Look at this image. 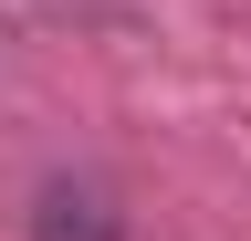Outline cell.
Masks as SVG:
<instances>
[{
  "mask_svg": "<svg viewBox=\"0 0 251 241\" xmlns=\"http://www.w3.org/2000/svg\"><path fill=\"white\" fill-rule=\"evenodd\" d=\"M31 241H115V210L94 189H42V210H31Z\"/></svg>",
  "mask_w": 251,
  "mask_h": 241,
  "instance_id": "cell-1",
  "label": "cell"
}]
</instances>
